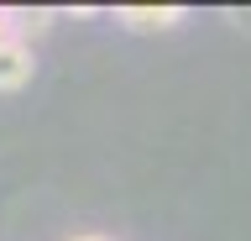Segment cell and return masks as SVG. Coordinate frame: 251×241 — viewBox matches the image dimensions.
Instances as JSON below:
<instances>
[{
    "label": "cell",
    "mask_w": 251,
    "mask_h": 241,
    "mask_svg": "<svg viewBox=\"0 0 251 241\" xmlns=\"http://www.w3.org/2000/svg\"><path fill=\"white\" fill-rule=\"evenodd\" d=\"M115 21L131 27V32H173V27L188 21V11H183V5H121Z\"/></svg>",
    "instance_id": "2"
},
{
    "label": "cell",
    "mask_w": 251,
    "mask_h": 241,
    "mask_svg": "<svg viewBox=\"0 0 251 241\" xmlns=\"http://www.w3.org/2000/svg\"><path fill=\"white\" fill-rule=\"evenodd\" d=\"M31 74H37V53H31V42H21V37H5V42H0V95L26 89Z\"/></svg>",
    "instance_id": "1"
},
{
    "label": "cell",
    "mask_w": 251,
    "mask_h": 241,
    "mask_svg": "<svg viewBox=\"0 0 251 241\" xmlns=\"http://www.w3.org/2000/svg\"><path fill=\"white\" fill-rule=\"evenodd\" d=\"M74 241H105V236H74Z\"/></svg>",
    "instance_id": "4"
},
{
    "label": "cell",
    "mask_w": 251,
    "mask_h": 241,
    "mask_svg": "<svg viewBox=\"0 0 251 241\" xmlns=\"http://www.w3.org/2000/svg\"><path fill=\"white\" fill-rule=\"evenodd\" d=\"M5 37H11V32H5V11H0V42H5Z\"/></svg>",
    "instance_id": "3"
}]
</instances>
